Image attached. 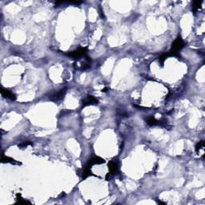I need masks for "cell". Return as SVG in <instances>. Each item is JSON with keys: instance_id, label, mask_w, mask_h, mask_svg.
Masks as SVG:
<instances>
[{"instance_id": "cell-1", "label": "cell", "mask_w": 205, "mask_h": 205, "mask_svg": "<svg viewBox=\"0 0 205 205\" xmlns=\"http://www.w3.org/2000/svg\"><path fill=\"white\" fill-rule=\"evenodd\" d=\"M185 46V42L183 40V38L181 37H177V38L175 39V41L173 42L172 45V48L170 50V52H172V54H174L175 56L179 58L180 55H179V51L182 49V48H184Z\"/></svg>"}, {"instance_id": "cell-2", "label": "cell", "mask_w": 205, "mask_h": 205, "mask_svg": "<svg viewBox=\"0 0 205 205\" xmlns=\"http://www.w3.org/2000/svg\"><path fill=\"white\" fill-rule=\"evenodd\" d=\"M87 53H88V48H79L75 51H70L66 55L70 58L79 60L82 58H84L87 55Z\"/></svg>"}, {"instance_id": "cell-3", "label": "cell", "mask_w": 205, "mask_h": 205, "mask_svg": "<svg viewBox=\"0 0 205 205\" xmlns=\"http://www.w3.org/2000/svg\"><path fill=\"white\" fill-rule=\"evenodd\" d=\"M66 93L67 88H62V89L59 90L58 92H54V93L50 96V100L53 101V102H59V101L62 100V99H63Z\"/></svg>"}, {"instance_id": "cell-4", "label": "cell", "mask_w": 205, "mask_h": 205, "mask_svg": "<svg viewBox=\"0 0 205 205\" xmlns=\"http://www.w3.org/2000/svg\"><path fill=\"white\" fill-rule=\"evenodd\" d=\"M106 161L104 160V159H102V158L99 157V156H93V157L88 159V161L87 162L86 165L84 167H88V168H91L93 165L102 164V163H104Z\"/></svg>"}, {"instance_id": "cell-5", "label": "cell", "mask_w": 205, "mask_h": 205, "mask_svg": "<svg viewBox=\"0 0 205 205\" xmlns=\"http://www.w3.org/2000/svg\"><path fill=\"white\" fill-rule=\"evenodd\" d=\"M108 169H109V173L112 176L118 174L119 172V163L116 159H112L108 163Z\"/></svg>"}, {"instance_id": "cell-6", "label": "cell", "mask_w": 205, "mask_h": 205, "mask_svg": "<svg viewBox=\"0 0 205 205\" xmlns=\"http://www.w3.org/2000/svg\"><path fill=\"white\" fill-rule=\"evenodd\" d=\"M98 102H99V100H98L96 98H95L93 95H87V97L85 98L83 100H82V107L84 108V107L87 106H92V105H96L98 104Z\"/></svg>"}, {"instance_id": "cell-7", "label": "cell", "mask_w": 205, "mask_h": 205, "mask_svg": "<svg viewBox=\"0 0 205 205\" xmlns=\"http://www.w3.org/2000/svg\"><path fill=\"white\" fill-rule=\"evenodd\" d=\"M0 92H1V95L3 96L4 98H7V99H9L11 100H15L16 99V96L12 92H11L10 90L7 89V88H2L1 90H0Z\"/></svg>"}, {"instance_id": "cell-8", "label": "cell", "mask_w": 205, "mask_h": 205, "mask_svg": "<svg viewBox=\"0 0 205 205\" xmlns=\"http://www.w3.org/2000/svg\"><path fill=\"white\" fill-rule=\"evenodd\" d=\"M147 123L150 126H163V124H166V121L162 122V120H157L156 118H154L153 116H150L146 119Z\"/></svg>"}, {"instance_id": "cell-9", "label": "cell", "mask_w": 205, "mask_h": 205, "mask_svg": "<svg viewBox=\"0 0 205 205\" xmlns=\"http://www.w3.org/2000/svg\"><path fill=\"white\" fill-rule=\"evenodd\" d=\"M1 162H2V163H11V164H13V165H21L22 164L21 162L17 161V160H15V159H13V158H11V157H9V156H4V155H2Z\"/></svg>"}, {"instance_id": "cell-10", "label": "cell", "mask_w": 205, "mask_h": 205, "mask_svg": "<svg viewBox=\"0 0 205 205\" xmlns=\"http://www.w3.org/2000/svg\"><path fill=\"white\" fill-rule=\"evenodd\" d=\"M92 176H95V175L92 173V172L91 171V168H88V167H84V168H83V171H82V179H85L86 178Z\"/></svg>"}, {"instance_id": "cell-11", "label": "cell", "mask_w": 205, "mask_h": 205, "mask_svg": "<svg viewBox=\"0 0 205 205\" xmlns=\"http://www.w3.org/2000/svg\"><path fill=\"white\" fill-rule=\"evenodd\" d=\"M201 4L202 2H200V1H195V2H193V5H192V12L194 13V14L197 13L198 11H199V10L201 8Z\"/></svg>"}, {"instance_id": "cell-12", "label": "cell", "mask_w": 205, "mask_h": 205, "mask_svg": "<svg viewBox=\"0 0 205 205\" xmlns=\"http://www.w3.org/2000/svg\"><path fill=\"white\" fill-rule=\"evenodd\" d=\"M16 203H20V204H26V203H31V202L28 200H25L24 198L22 197L21 194H16Z\"/></svg>"}, {"instance_id": "cell-13", "label": "cell", "mask_w": 205, "mask_h": 205, "mask_svg": "<svg viewBox=\"0 0 205 205\" xmlns=\"http://www.w3.org/2000/svg\"><path fill=\"white\" fill-rule=\"evenodd\" d=\"M203 146H204V141L203 140H201L200 141L199 143H197V144H196V147H195V150H196V153H199L200 150L202 148H203Z\"/></svg>"}, {"instance_id": "cell-14", "label": "cell", "mask_w": 205, "mask_h": 205, "mask_svg": "<svg viewBox=\"0 0 205 205\" xmlns=\"http://www.w3.org/2000/svg\"><path fill=\"white\" fill-rule=\"evenodd\" d=\"M29 145H32V143L30 142V141H26V142H23V143L18 145V148H27V147L29 146Z\"/></svg>"}, {"instance_id": "cell-15", "label": "cell", "mask_w": 205, "mask_h": 205, "mask_svg": "<svg viewBox=\"0 0 205 205\" xmlns=\"http://www.w3.org/2000/svg\"><path fill=\"white\" fill-rule=\"evenodd\" d=\"M99 14H100L101 18H105L104 14H103V11L102 10V8H100V9H99Z\"/></svg>"}, {"instance_id": "cell-16", "label": "cell", "mask_w": 205, "mask_h": 205, "mask_svg": "<svg viewBox=\"0 0 205 205\" xmlns=\"http://www.w3.org/2000/svg\"><path fill=\"white\" fill-rule=\"evenodd\" d=\"M102 92H108V88H104V89H103V90H102Z\"/></svg>"}]
</instances>
